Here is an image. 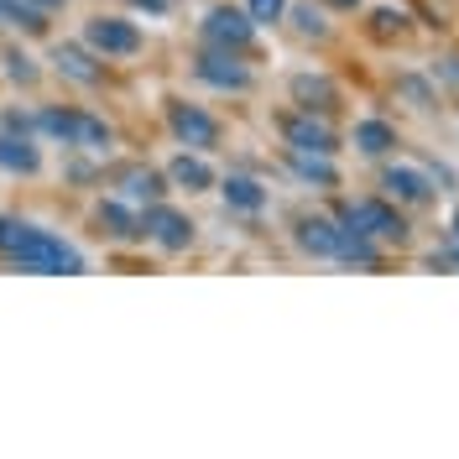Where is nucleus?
Returning a JSON list of instances; mask_svg holds the SVG:
<instances>
[{
    "mask_svg": "<svg viewBox=\"0 0 459 459\" xmlns=\"http://www.w3.org/2000/svg\"><path fill=\"white\" fill-rule=\"evenodd\" d=\"M0 256L22 261L27 272H48V277H79L84 272V256L68 240H57L27 220H5V214H0Z\"/></svg>",
    "mask_w": 459,
    "mask_h": 459,
    "instance_id": "obj_1",
    "label": "nucleus"
},
{
    "mask_svg": "<svg viewBox=\"0 0 459 459\" xmlns=\"http://www.w3.org/2000/svg\"><path fill=\"white\" fill-rule=\"evenodd\" d=\"M37 131H48L53 142L79 146V152H110V126L89 110H42L37 115Z\"/></svg>",
    "mask_w": 459,
    "mask_h": 459,
    "instance_id": "obj_2",
    "label": "nucleus"
},
{
    "mask_svg": "<svg viewBox=\"0 0 459 459\" xmlns=\"http://www.w3.org/2000/svg\"><path fill=\"white\" fill-rule=\"evenodd\" d=\"M340 225L355 230V235H366V240H407V220H402L397 209L386 199H350L340 204Z\"/></svg>",
    "mask_w": 459,
    "mask_h": 459,
    "instance_id": "obj_3",
    "label": "nucleus"
},
{
    "mask_svg": "<svg viewBox=\"0 0 459 459\" xmlns=\"http://www.w3.org/2000/svg\"><path fill=\"white\" fill-rule=\"evenodd\" d=\"M84 48L100 57H136L142 53V27L120 22V16H94V22H84Z\"/></svg>",
    "mask_w": 459,
    "mask_h": 459,
    "instance_id": "obj_4",
    "label": "nucleus"
},
{
    "mask_svg": "<svg viewBox=\"0 0 459 459\" xmlns=\"http://www.w3.org/2000/svg\"><path fill=\"white\" fill-rule=\"evenodd\" d=\"M251 37H256V22H251L240 5H214V11L204 16V42H209V48L240 53V48H251Z\"/></svg>",
    "mask_w": 459,
    "mask_h": 459,
    "instance_id": "obj_5",
    "label": "nucleus"
},
{
    "mask_svg": "<svg viewBox=\"0 0 459 459\" xmlns=\"http://www.w3.org/2000/svg\"><path fill=\"white\" fill-rule=\"evenodd\" d=\"M142 235L152 240V246H162V251H188V246H194L188 214H178V209H168V204H146Z\"/></svg>",
    "mask_w": 459,
    "mask_h": 459,
    "instance_id": "obj_6",
    "label": "nucleus"
},
{
    "mask_svg": "<svg viewBox=\"0 0 459 459\" xmlns=\"http://www.w3.org/2000/svg\"><path fill=\"white\" fill-rule=\"evenodd\" d=\"M168 126H172V136L188 146V152H209V146H220V126H214V115H204L199 105L172 100L168 105Z\"/></svg>",
    "mask_w": 459,
    "mask_h": 459,
    "instance_id": "obj_7",
    "label": "nucleus"
},
{
    "mask_svg": "<svg viewBox=\"0 0 459 459\" xmlns=\"http://www.w3.org/2000/svg\"><path fill=\"white\" fill-rule=\"evenodd\" d=\"M194 74H199L209 89H230V94H240V89H251V74H246V63L225 48H209V53L194 63Z\"/></svg>",
    "mask_w": 459,
    "mask_h": 459,
    "instance_id": "obj_8",
    "label": "nucleus"
},
{
    "mask_svg": "<svg viewBox=\"0 0 459 459\" xmlns=\"http://www.w3.org/2000/svg\"><path fill=\"white\" fill-rule=\"evenodd\" d=\"M282 136H287V146H298V152H324V157H334V131H329L324 120H314V110L287 115Z\"/></svg>",
    "mask_w": 459,
    "mask_h": 459,
    "instance_id": "obj_9",
    "label": "nucleus"
},
{
    "mask_svg": "<svg viewBox=\"0 0 459 459\" xmlns=\"http://www.w3.org/2000/svg\"><path fill=\"white\" fill-rule=\"evenodd\" d=\"M381 188H386V199H397V204H429L433 199V178L418 168H386L381 172Z\"/></svg>",
    "mask_w": 459,
    "mask_h": 459,
    "instance_id": "obj_10",
    "label": "nucleus"
},
{
    "mask_svg": "<svg viewBox=\"0 0 459 459\" xmlns=\"http://www.w3.org/2000/svg\"><path fill=\"white\" fill-rule=\"evenodd\" d=\"M168 183L172 188H188V194H209L214 188V168L204 162L199 152H178L168 162Z\"/></svg>",
    "mask_w": 459,
    "mask_h": 459,
    "instance_id": "obj_11",
    "label": "nucleus"
},
{
    "mask_svg": "<svg viewBox=\"0 0 459 459\" xmlns=\"http://www.w3.org/2000/svg\"><path fill=\"white\" fill-rule=\"evenodd\" d=\"M162 194H168V178L162 172H152V168L120 172V199L126 204H157Z\"/></svg>",
    "mask_w": 459,
    "mask_h": 459,
    "instance_id": "obj_12",
    "label": "nucleus"
},
{
    "mask_svg": "<svg viewBox=\"0 0 459 459\" xmlns=\"http://www.w3.org/2000/svg\"><path fill=\"white\" fill-rule=\"evenodd\" d=\"M340 235H344V225H334V220H303V225H298V246H303L308 256H329L334 261Z\"/></svg>",
    "mask_w": 459,
    "mask_h": 459,
    "instance_id": "obj_13",
    "label": "nucleus"
},
{
    "mask_svg": "<svg viewBox=\"0 0 459 459\" xmlns=\"http://www.w3.org/2000/svg\"><path fill=\"white\" fill-rule=\"evenodd\" d=\"M292 100H298L303 110L329 115L334 105H340V89L329 84V79H314V74H298V79H292Z\"/></svg>",
    "mask_w": 459,
    "mask_h": 459,
    "instance_id": "obj_14",
    "label": "nucleus"
},
{
    "mask_svg": "<svg viewBox=\"0 0 459 459\" xmlns=\"http://www.w3.org/2000/svg\"><path fill=\"white\" fill-rule=\"evenodd\" d=\"M94 225H100V235H110V240H136V235H142V220H136L120 199L100 204V209H94Z\"/></svg>",
    "mask_w": 459,
    "mask_h": 459,
    "instance_id": "obj_15",
    "label": "nucleus"
},
{
    "mask_svg": "<svg viewBox=\"0 0 459 459\" xmlns=\"http://www.w3.org/2000/svg\"><path fill=\"white\" fill-rule=\"evenodd\" d=\"M0 168L5 172H37L42 168V152L31 146V136H11V131H0Z\"/></svg>",
    "mask_w": 459,
    "mask_h": 459,
    "instance_id": "obj_16",
    "label": "nucleus"
},
{
    "mask_svg": "<svg viewBox=\"0 0 459 459\" xmlns=\"http://www.w3.org/2000/svg\"><path fill=\"white\" fill-rule=\"evenodd\" d=\"M53 63H57V74L74 79V84H100V79H105V63H94L84 48H57Z\"/></svg>",
    "mask_w": 459,
    "mask_h": 459,
    "instance_id": "obj_17",
    "label": "nucleus"
},
{
    "mask_svg": "<svg viewBox=\"0 0 459 459\" xmlns=\"http://www.w3.org/2000/svg\"><path fill=\"white\" fill-rule=\"evenodd\" d=\"M220 194H225V204L240 209V214H261V209H266V188H261L256 178H240V172H230Z\"/></svg>",
    "mask_w": 459,
    "mask_h": 459,
    "instance_id": "obj_18",
    "label": "nucleus"
},
{
    "mask_svg": "<svg viewBox=\"0 0 459 459\" xmlns=\"http://www.w3.org/2000/svg\"><path fill=\"white\" fill-rule=\"evenodd\" d=\"M287 162H292L298 178H308L318 188H334V183H340V172H334V162H329L324 152H298V146H287Z\"/></svg>",
    "mask_w": 459,
    "mask_h": 459,
    "instance_id": "obj_19",
    "label": "nucleus"
},
{
    "mask_svg": "<svg viewBox=\"0 0 459 459\" xmlns=\"http://www.w3.org/2000/svg\"><path fill=\"white\" fill-rule=\"evenodd\" d=\"M355 146H360L366 157H386V152L397 146V131H392L386 120H360V126H355Z\"/></svg>",
    "mask_w": 459,
    "mask_h": 459,
    "instance_id": "obj_20",
    "label": "nucleus"
},
{
    "mask_svg": "<svg viewBox=\"0 0 459 459\" xmlns=\"http://www.w3.org/2000/svg\"><path fill=\"white\" fill-rule=\"evenodd\" d=\"M334 261H344V266H376V240H366V235H355V230H344L340 235V251H334Z\"/></svg>",
    "mask_w": 459,
    "mask_h": 459,
    "instance_id": "obj_21",
    "label": "nucleus"
},
{
    "mask_svg": "<svg viewBox=\"0 0 459 459\" xmlns=\"http://www.w3.org/2000/svg\"><path fill=\"white\" fill-rule=\"evenodd\" d=\"M287 16H292V27L303 31V37H329V22H324V11H318L314 0H287Z\"/></svg>",
    "mask_w": 459,
    "mask_h": 459,
    "instance_id": "obj_22",
    "label": "nucleus"
},
{
    "mask_svg": "<svg viewBox=\"0 0 459 459\" xmlns=\"http://www.w3.org/2000/svg\"><path fill=\"white\" fill-rule=\"evenodd\" d=\"M5 22H11V27H22V31H42V27H48V16H42L31 0H5Z\"/></svg>",
    "mask_w": 459,
    "mask_h": 459,
    "instance_id": "obj_23",
    "label": "nucleus"
},
{
    "mask_svg": "<svg viewBox=\"0 0 459 459\" xmlns=\"http://www.w3.org/2000/svg\"><path fill=\"white\" fill-rule=\"evenodd\" d=\"M246 16H251L256 27H272V22L287 16V0H246Z\"/></svg>",
    "mask_w": 459,
    "mask_h": 459,
    "instance_id": "obj_24",
    "label": "nucleus"
},
{
    "mask_svg": "<svg viewBox=\"0 0 459 459\" xmlns=\"http://www.w3.org/2000/svg\"><path fill=\"white\" fill-rule=\"evenodd\" d=\"M5 74H11L16 84H37V68H31L27 53H5Z\"/></svg>",
    "mask_w": 459,
    "mask_h": 459,
    "instance_id": "obj_25",
    "label": "nucleus"
},
{
    "mask_svg": "<svg viewBox=\"0 0 459 459\" xmlns=\"http://www.w3.org/2000/svg\"><path fill=\"white\" fill-rule=\"evenodd\" d=\"M402 27H407V16H402V11H376V16H371L376 37H397Z\"/></svg>",
    "mask_w": 459,
    "mask_h": 459,
    "instance_id": "obj_26",
    "label": "nucleus"
},
{
    "mask_svg": "<svg viewBox=\"0 0 459 459\" xmlns=\"http://www.w3.org/2000/svg\"><path fill=\"white\" fill-rule=\"evenodd\" d=\"M5 131H11V136H31V131H37V120L22 115V110H11V115H5Z\"/></svg>",
    "mask_w": 459,
    "mask_h": 459,
    "instance_id": "obj_27",
    "label": "nucleus"
},
{
    "mask_svg": "<svg viewBox=\"0 0 459 459\" xmlns=\"http://www.w3.org/2000/svg\"><path fill=\"white\" fill-rule=\"evenodd\" d=\"M136 11H146V16H168V0H131Z\"/></svg>",
    "mask_w": 459,
    "mask_h": 459,
    "instance_id": "obj_28",
    "label": "nucleus"
},
{
    "mask_svg": "<svg viewBox=\"0 0 459 459\" xmlns=\"http://www.w3.org/2000/svg\"><path fill=\"white\" fill-rule=\"evenodd\" d=\"M31 5H37V11H57V5H63V0H31Z\"/></svg>",
    "mask_w": 459,
    "mask_h": 459,
    "instance_id": "obj_29",
    "label": "nucleus"
},
{
    "mask_svg": "<svg viewBox=\"0 0 459 459\" xmlns=\"http://www.w3.org/2000/svg\"><path fill=\"white\" fill-rule=\"evenodd\" d=\"M329 5H344V11H355V5H360V0H329Z\"/></svg>",
    "mask_w": 459,
    "mask_h": 459,
    "instance_id": "obj_30",
    "label": "nucleus"
},
{
    "mask_svg": "<svg viewBox=\"0 0 459 459\" xmlns=\"http://www.w3.org/2000/svg\"><path fill=\"white\" fill-rule=\"evenodd\" d=\"M455 251H459V209H455Z\"/></svg>",
    "mask_w": 459,
    "mask_h": 459,
    "instance_id": "obj_31",
    "label": "nucleus"
},
{
    "mask_svg": "<svg viewBox=\"0 0 459 459\" xmlns=\"http://www.w3.org/2000/svg\"><path fill=\"white\" fill-rule=\"evenodd\" d=\"M0 27H5V0H0Z\"/></svg>",
    "mask_w": 459,
    "mask_h": 459,
    "instance_id": "obj_32",
    "label": "nucleus"
}]
</instances>
